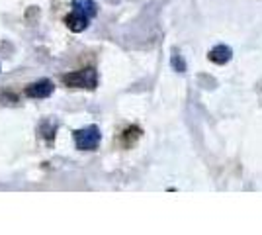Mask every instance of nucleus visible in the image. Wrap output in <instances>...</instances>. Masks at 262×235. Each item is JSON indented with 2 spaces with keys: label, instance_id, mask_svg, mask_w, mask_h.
<instances>
[{
  "label": "nucleus",
  "instance_id": "423d86ee",
  "mask_svg": "<svg viewBox=\"0 0 262 235\" xmlns=\"http://www.w3.org/2000/svg\"><path fill=\"white\" fill-rule=\"evenodd\" d=\"M73 8L77 12H80V14H84L90 20L98 14V6H96L94 0H73Z\"/></svg>",
  "mask_w": 262,
  "mask_h": 235
},
{
  "label": "nucleus",
  "instance_id": "7ed1b4c3",
  "mask_svg": "<svg viewBox=\"0 0 262 235\" xmlns=\"http://www.w3.org/2000/svg\"><path fill=\"white\" fill-rule=\"evenodd\" d=\"M53 90H55L53 82L47 80V78H41V80L30 84V87L26 89V94H28L30 98H47V96L53 94Z\"/></svg>",
  "mask_w": 262,
  "mask_h": 235
},
{
  "label": "nucleus",
  "instance_id": "f03ea898",
  "mask_svg": "<svg viewBox=\"0 0 262 235\" xmlns=\"http://www.w3.org/2000/svg\"><path fill=\"white\" fill-rule=\"evenodd\" d=\"M100 139H102V134L98 125H88L75 132V143L80 151H94L100 145Z\"/></svg>",
  "mask_w": 262,
  "mask_h": 235
},
{
  "label": "nucleus",
  "instance_id": "f257e3e1",
  "mask_svg": "<svg viewBox=\"0 0 262 235\" xmlns=\"http://www.w3.org/2000/svg\"><path fill=\"white\" fill-rule=\"evenodd\" d=\"M63 82L71 89H88L94 90L98 84V73L96 69L88 67L82 71H75V73H67L63 75Z\"/></svg>",
  "mask_w": 262,
  "mask_h": 235
},
{
  "label": "nucleus",
  "instance_id": "0eeeda50",
  "mask_svg": "<svg viewBox=\"0 0 262 235\" xmlns=\"http://www.w3.org/2000/svg\"><path fill=\"white\" fill-rule=\"evenodd\" d=\"M170 65H172V69H174V71H178V73H184V71H186L184 59H182V55H180L178 51H174V53H172V57H170Z\"/></svg>",
  "mask_w": 262,
  "mask_h": 235
},
{
  "label": "nucleus",
  "instance_id": "20e7f679",
  "mask_svg": "<svg viewBox=\"0 0 262 235\" xmlns=\"http://www.w3.org/2000/svg\"><path fill=\"white\" fill-rule=\"evenodd\" d=\"M65 24H67V28H69L71 32L78 34V32H84V30L88 28V24H90V18H86V16H84V14H80V12L73 10L65 18Z\"/></svg>",
  "mask_w": 262,
  "mask_h": 235
},
{
  "label": "nucleus",
  "instance_id": "39448f33",
  "mask_svg": "<svg viewBox=\"0 0 262 235\" xmlns=\"http://www.w3.org/2000/svg\"><path fill=\"white\" fill-rule=\"evenodd\" d=\"M208 57H209V61H213V63H217V65H225V63H229L231 57H233V49H231L229 45L219 44L209 51Z\"/></svg>",
  "mask_w": 262,
  "mask_h": 235
}]
</instances>
